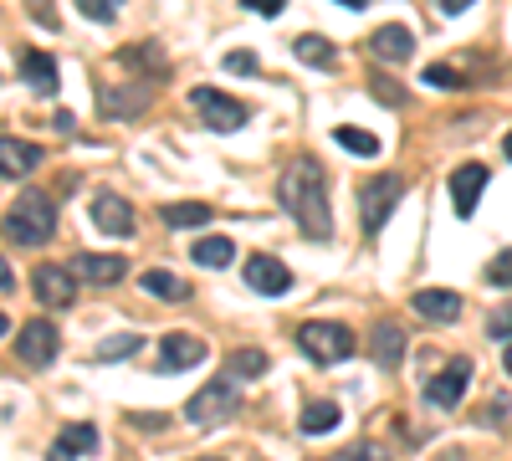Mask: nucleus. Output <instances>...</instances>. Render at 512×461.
<instances>
[{"label":"nucleus","mask_w":512,"mask_h":461,"mask_svg":"<svg viewBox=\"0 0 512 461\" xmlns=\"http://www.w3.org/2000/svg\"><path fill=\"white\" fill-rule=\"evenodd\" d=\"M72 272H77V282H98V287H113V282H123L128 277V257H98V251H82V257H72Z\"/></svg>","instance_id":"2eb2a0df"},{"label":"nucleus","mask_w":512,"mask_h":461,"mask_svg":"<svg viewBox=\"0 0 512 461\" xmlns=\"http://www.w3.org/2000/svg\"><path fill=\"white\" fill-rule=\"evenodd\" d=\"M333 139H338V149H349V154H359V159H374V154L384 149L369 129H349V123H344V129H333Z\"/></svg>","instance_id":"bb28decb"},{"label":"nucleus","mask_w":512,"mask_h":461,"mask_svg":"<svg viewBox=\"0 0 512 461\" xmlns=\"http://www.w3.org/2000/svg\"><path fill=\"white\" fill-rule=\"evenodd\" d=\"M200 461H221V456H200Z\"/></svg>","instance_id":"49530a36"},{"label":"nucleus","mask_w":512,"mask_h":461,"mask_svg":"<svg viewBox=\"0 0 512 461\" xmlns=\"http://www.w3.org/2000/svg\"><path fill=\"white\" fill-rule=\"evenodd\" d=\"M139 287L149 292V298H164V303H185V298H190L185 277H169V272H159V267H149V272L139 277Z\"/></svg>","instance_id":"b1692460"},{"label":"nucleus","mask_w":512,"mask_h":461,"mask_svg":"<svg viewBox=\"0 0 512 461\" xmlns=\"http://www.w3.org/2000/svg\"><path fill=\"white\" fill-rule=\"evenodd\" d=\"M466 385H472V359H451L441 374L425 380V400H431L436 410H456L461 395H466Z\"/></svg>","instance_id":"6e6552de"},{"label":"nucleus","mask_w":512,"mask_h":461,"mask_svg":"<svg viewBox=\"0 0 512 461\" xmlns=\"http://www.w3.org/2000/svg\"><path fill=\"white\" fill-rule=\"evenodd\" d=\"M11 287H16V272H11L6 257H0V292H11Z\"/></svg>","instance_id":"a19ab883"},{"label":"nucleus","mask_w":512,"mask_h":461,"mask_svg":"<svg viewBox=\"0 0 512 461\" xmlns=\"http://www.w3.org/2000/svg\"><path fill=\"white\" fill-rule=\"evenodd\" d=\"M297 62H308V67H318V72H333L338 67V52H333V41L328 36H297Z\"/></svg>","instance_id":"393cba45"},{"label":"nucleus","mask_w":512,"mask_h":461,"mask_svg":"<svg viewBox=\"0 0 512 461\" xmlns=\"http://www.w3.org/2000/svg\"><path fill=\"white\" fill-rule=\"evenodd\" d=\"M93 226H98L103 236L128 241V236H134V205H128L123 195H113V190H98V195H93Z\"/></svg>","instance_id":"1a4fd4ad"},{"label":"nucleus","mask_w":512,"mask_h":461,"mask_svg":"<svg viewBox=\"0 0 512 461\" xmlns=\"http://www.w3.org/2000/svg\"><path fill=\"white\" fill-rule=\"evenodd\" d=\"M328 461H390V451H384L379 441H354V446H344V451H333Z\"/></svg>","instance_id":"7c9ffc66"},{"label":"nucleus","mask_w":512,"mask_h":461,"mask_svg":"<svg viewBox=\"0 0 512 461\" xmlns=\"http://www.w3.org/2000/svg\"><path fill=\"white\" fill-rule=\"evenodd\" d=\"M410 308L425 318V323H456L461 318V298L451 287H420L415 298H410Z\"/></svg>","instance_id":"dca6fc26"},{"label":"nucleus","mask_w":512,"mask_h":461,"mask_svg":"<svg viewBox=\"0 0 512 461\" xmlns=\"http://www.w3.org/2000/svg\"><path fill=\"white\" fill-rule=\"evenodd\" d=\"M72 6H77L82 16H88V21H103V26L123 16V0H72Z\"/></svg>","instance_id":"2f4dec72"},{"label":"nucleus","mask_w":512,"mask_h":461,"mask_svg":"<svg viewBox=\"0 0 512 461\" xmlns=\"http://www.w3.org/2000/svg\"><path fill=\"white\" fill-rule=\"evenodd\" d=\"M41 164V149L36 144H21V139H6L0 134V180H21Z\"/></svg>","instance_id":"6ab92c4d"},{"label":"nucleus","mask_w":512,"mask_h":461,"mask_svg":"<svg viewBox=\"0 0 512 461\" xmlns=\"http://www.w3.org/2000/svg\"><path fill=\"white\" fill-rule=\"evenodd\" d=\"M297 349H303L313 364H344V359H354V333L344 328V323H328V318H313V323H303L297 328Z\"/></svg>","instance_id":"20e7f679"},{"label":"nucleus","mask_w":512,"mask_h":461,"mask_svg":"<svg viewBox=\"0 0 512 461\" xmlns=\"http://www.w3.org/2000/svg\"><path fill=\"white\" fill-rule=\"evenodd\" d=\"M338 6H349V11H364V6H369V0H338Z\"/></svg>","instance_id":"79ce46f5"},{"label":"nucleus","mask_w":512,"mask_h":461,"mask_svg":"<svg viewBox=\"0 0 512 461\" xmlns=\"http://www.w3.org/2000/svg\"><path fill=\"white\" fill-rule=\"evenodd\" d=\"M210 216H216V211H210V205H200V200H180V205H164V211H159V221H164L169 231H200Z\"/></svg>","instance_id":"4be33fe9"},{"label":"nucleus","mask_w":512,"mask_h":461,"mask_svg":"<svg viewBox=\"0 0 512 461\" xmlns=\"http://www.w3.org/2000/svg\"><path fill=\"white\" fill-rule=\"evenodd\" d=\"M246 11H256V16H282V6L287 0H241Z\"/></svg>","instance_id":"4c0bfd02"},{"label":"nucleus","mask_w":512,"mask_h":461,"mask_svg":"<svg viewBox=\"0 0 512 461\" xmlns=\"http://www.w3.org/2000/svg\"><path fill=\"white\" fill-rule=\"evenodd\" d=\"M31 292H36L41 308H67V303H77V272L57 267V262H41L31 272Z\"/></svg>","instance_id":"0eeeda50"},{"label":"nucleus","mask_w":512,"mask_h":461,"mask_svg":"<svg viewBox=\"0 0 512 461\" xmlns=\"http://www.w3.org/2000/svg\"><path fill=\"white\" fill-rule=\"evenodd\" d=\"M16 354H21V364H31V369H47V364L57 359V328H52L47 318L21 323V344H16Z\"/></svg>","instance_id":"9d476101"},{"label":"nucleus","mask_w":512,"mask_h":461,"mask_svg":"<svg viewBox=\"0 0 512 461\" xmlns=\"http://www.w3.org/2000/svg\"><path fill=\"white\" fill-rule=\"evenodd\" d=\"M221 62H226V72H236V77H256V72H262V62H256V52H246V47H241V52H226Z\"/></svg>","instance_id":"72a5a7b5"},{"label":"nucleus","mask_w":512,"mask_h":461,"mask_svg":"<svg viewBox=\"0 0 512 461\" xmlns=\"http://www.w3.org/2000/svg\"><path fill=\"white\" fill-rule=\"evenodd\" d=\"M241 277H246V287H251V292H267V298H282V292L292 287V272H287L277 257H267V251H256V257H246Z\"/></svg>","instance_id":"9b49d317"},{"label":"nucleus","mask_w":512,"mask_h":461,"mask_svg":"<svg viewBox=\"0 0 512 461\" xmlns=\"http://www.w3.org/2000/svg\"><path fill=\"white\" fill-rule=\"evenodd\" d=\"M369 354H374L379 369H400V364H405V328L390 323V318H379V323L369 328Z\"/></svg>","instance_id":"4468645a"},{"label":"nucleus","mask_w":512,"mask_h":461,"mask_svg":"<svg viewBox=\"0 0 512 461\" xmlns=\"http://www.w3.org/2000/svg\"><path fill=\"white\" fill-rule=\"evenodd\" d=\"M226 369L236 374V380H256V374H267V354L262 349H236L226 359Z\"/></svg>","instance_id":"cd10ccee"},{"label":"nucleus","mask_w":512,"mask_h":461,"mask_svg":"<svg viewBox=\"0 0 512 461\" xmlns=\"http://www.w3.org/2000/svg\"><path fill=\"white\" fill-rule=\"evenodd\" d=\"M118 62H123V67H149L154 77H164V72H169V67L159 62V47H123V52H118Z\"/></svg>","instance_id":"c756f323"},{"label":"nucleus","mask_w":512,"mask_h":461,"mask_svg":"<svg viewBox=\"0 0 512 461\" xmlns=\"http://www.w3.org/2000/svg\"><path fill=\"white\" fill-rule=\"evenodd\" d=\"M482 190H487V164H461V170L451 175V200H456V216L461 221L477 216Z\"/></svg>","instance_id":"f8f14e48"},{"label":"nucleus","mask_w":512,"mask_h":461,"mask_svg":"<svg viewBox=\"0 0 512 461\" xmlns=\"http://www.w3.org/2000/svg\"><path fill=\"white\" fill-rule=\"evenodd\" d=\"M139 333H118V339H108L103 349H98V364H118V359H134L139 354Z\"/></svg>","instance_id":"c85d7f7f"},{"label":"nucleus","mask_w":512,"mask_h":461,"mask_svg":"<svg viewBox=\"0 0 512 461\" xmlns=\"http://www.w3.org/2000/svg\"><path fill=\"white\" fill-rule=\"evenodd\" d=\"M139 431H164V415H134Z\"/></svg>","instance_id":"ea45409f"},{"label":"nucleus","mask_w":512,"mask_h":461,"mask_svg":"<svg viewBox=\"0 0 512 461\" xmlns=\"http://www.w3.org/2000/svg\"><path fill=\"white\" fill-rule=\"evenodd\" d=\"M487 282L492 287H512V251H497V257L487 262Z\"/></svg>","instance_id":"f704fd0d"},{"label":"nucleus","mask_w":512,"mask_h":461,"mask_svg":"<svg viewBox=\"0 0 512 461\" xmlns=\"http://www.w3.org/2000/svg\"><path fill=\"white\" fill-rule=\"evenodd\" d=\"M190 262H200V267H226V262H236V241H231V236H200L195 251H190Z\"/></svg>","instance_id":"a878e982"},{"label":"nucleus","mask_w":512,"mask_h":461,"mask_svg":"<svg viewBox=\"0 0 512 461\" xmlns=\"http://www.w3.org/2000/svg\"><path fill=\"white\" fill-rule=\"evenodd\" d=\"M369 88H374V98L384 103V108H405L410 98H405V88H400V82H390V77H384V72H374L369 77Z\"/></svg>","instance_id":"473e14b6"},{"label":"nucleus","mask_w":512,"mask_h":461,"mask_svg":"<svg viewBox=\"0 0 512 461\" xmlns=\"http://www.w3.org/2000/svg\"><path fill=\"white\" fill-rule=\"evenodd\" d=\"M277 200L282 211L297 221V231H303L308 241H328L333 236V205H328V180H323V164L297 154L282 180H277Z\"/></svg>","instance_id":"f257e3e1"},{"label":"nucleus","mask_w":512,"mask_h":461,"mask_svg":"<svg viewBox=\"0 0 512 461\" xmlns=\"http://www.w3.org/2000/svg\"><path fill=\"white\" fill-rule=\"evenodd\" d=\"M436 6H441V16H461V11H472L477 0H436Z\"/></svg>","instance_id":"58836bf2"},{"label":"nucleus","mask_w":512,"mask_h":461,"mask_svg":"<svg viewBox=\"0 0 512 461\" xmlns=\"http://www.w3.org/2000/svg\"><path fill=\"white\" fill-rule=\"evenodd\" d=\"M0 231H6L11 246H47V241L57 236V205H52V195L21 190V195L11 200L6 221H0Z\"/></svg>","instance_id":"f03ea898"},{"label":"nucleus","mask_w":512,"mask_h":461,"mask_svg":"<svg viewBox=\"0 0 512 461\" xmlns=\"http://www.w3.org/2000/svg\"><path fill=\"white\" fill-rule=\"evenodd\" d=\"M6 328H11V323H6V313H0V339H6Z\"/></svg>","instance_id":"c03bdc74"},{"label":"nucleus","mask_w":512,"mask_h":461,"mask_svg":"<svg viewBox=\"0 0 512 461\" xmlns=\"http://www.w3.org/2000/svg\"><path fill=\"white\" fill-rule=\"evenodd\" d=\"M400 200H405V180H400V175H374V180H364V185H359V221H364V231L379 236L384 221L395 216Z\"/></svg>","instance_id":"39448f33"},{"label":"nucleus","mask_w":512,"mask_h":461,"mask_svg":"<svg viewBox=\"0 0 512 461\" xmlns=\"http://www.w3.org/2000/svg\"><path fill=\"white\" fill-rule=\"evenodd\" d=\"M502 369H507V374H512V344H507V354H502Z\"/></svg>","instance_id":"37998d69"},{"label":"nucleus","mask_w":512,"mask_h":461,"mask_svg":"<svg viewBox=\"0 0 512 461\" xmlns=\"http://www.w3.org/2000/svg\"><path fill=\"white\" fill-rule=\"evenodd\" d=\"M487 333H492L497 344H502V339H512V303H507V308H497V313L487 318Z\"/></svg>","instance_id":"e433bc0d"},{"label":"nucleus","mask_w":512,"mask_h":461,"mask_svg":"<svg viewBox=\"0 0 512 461\" xmlns=\"http://www.w3.org/2000/svg\"><path fill=\"white\" fill-rule=\"evenodd\" d=\"M338 421H344V410H338L333 400H308V405H303V421H297V431H303V436H328Z\"/></svg>","instance_id":"5701e85b"},{"label":"nucleus","mask_w":512,"mask_h":461,"mask_svg":"<svg viewBox=\"0 0 512 461\" xmlns=\"http://www.w3.org/2000/svg\"><path fill=\"white\" fill-rule=\"evenodd\" d=\"M236 405H241V385H236V374L226 369L221 380L200 385V390L185 400V421H190V426H200V431L226 426V415H236Z\"/></svg>","instance_id":"7ed1b4c3"},{"label":"nucleus","mask_w":512,"mask_h":461,"mask_svg":"<svg viewBox=\"0 0 512 461\" xmlns=\"http://www.w3.org/2000/svg\"><path fill=\"white\" fill-rule=\"evenodd\" d=\"M502 149H507V159H512V134H507V139H502Z\"/></svg>","instance_id":"a18cd8bd"},{"label":"nucleus","mask_w":512,"mask_h":461,"mask_svg":"<svg viewBox=\"0 0 512 461\" xmlns=\"http://www.w3.org/2000/svg\"><path fill=\"white\" fill-rule=\"evenodd\" d=\"M190 103H195V113L205 118L210 134H236L241 123L251 118L246 103H236V98H226V93H216V88H190Z\"/></svg>","instance_id":"423d86ee"},{"label":"nucleus","mask_w":512,"mask_h":461,"mask_svg":"<svg viewBox=\"0 0 512 461\" xmlns=\"http://www.w3.org/2000/svg\"><path fill=\"white\" fill-rule=\"evenodd\" d=\"M88 451H98V431H93V426H67V431L52 441L47 461H77V456H88Z\"/></svg>","instance_id":"aec40b11"},{"label":"nucleus","mask_w":512,"mask_h":461,"mask_svg":"<svg viewBox=\"0 0 512 461\" xmlns=\"http://www.w3.org/2000/svg\"><path fill=\"white\" fill-rule=\"evenodd\" d=\"M461 72L456 67H431V72H425V88H461Z\"/></svg>","instance_id":"c9c22d12"},{"label":"nucleus","mask_w":512,"mask_h":461,"mask_svg":"<svg viewBox=\"0 0 512 461\" xmlns=\"http://www.w3.org/2000/svg\"><path fill=\"white\" fill-rule=\"evenodd\" d=\"M16 67H21V77L31 82V88H36L41 98H52V93H57V82H62V77H57V62H52L47 52H36V47H26V52L16 57Z\"/></svg>","instance_id":"a211bd4d"},{"label":"nucleus","mask_w":512,"mask_h":461,"mask_svg":"<svg viewBox=\"0 0 512 461\" xmlns=\"http://www.w3.org/2000/svg\"><path fill=\"white\" fill-rule=\"evenodd\" d=\"M369 52L379 57V62H390V67H400V62H410L415 57V36L405 31V26H379L374 36H369Z\"/></svg>","instance_id":"f3484780"},{"label":"nucleus","mask_w":512,"mask_h":461,"mask_svg":"<svg viewBox=\"0 0 512 461\" xmlns=\"http://www.w3.org/2000/svg\"><path fill=\"white\" fill-rule=\"evenodd\" d=\"M98 108H103V118H134L149 108V93L144 88H103Z\"/></svg>","instance_id":"412c9836"},{"label":"nucleus","mask_w":512,"mask_h":461,"mask_svg":"<svg viewBox=\"0 0 512 461\" xmlns=\"http://www.w3.org/2000/svg\"><path fill=\"white\" fill-rule=\"evenodd\" d=\"M205 339H195V333H169V339L159 344V369L164 374H180V369H195L205 364Z\"/></svg>","instance_id":"ddd939ff"}]
</instances>
